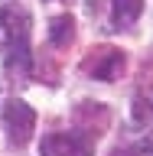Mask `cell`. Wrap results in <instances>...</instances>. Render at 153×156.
<instances>
[{
    "label": "cell",
    "mask_w": 153,
    "mask_h": 156,
    "mask_svg": "<svg viewBox=\"0 0 153 156\" xmlns=\"http://www.w3.org/2000/svg\"><path fill=\"white\" fill-rule=\"evenodd\" d=\"M78 68L85 78H95V81H117L127 68V55L117 46H95L85 52Z\"/></svg>",
    "instance_id": "6da1fadb"
},
{
    "label": "cell",
    "mask_w": 153,
    "mask_h": 156,
    "mask_svg": "<svg viewBox=\"0 0 153 156\" xmlns=\"http://www.w3.org/2000/svg\"><path fill=\"white\" fill-rule=\"evenodd\" d=\"M3 130H7V143L10 150H23V146L33 140V130H36V111L13 98L7 107H3Z\"/></svg>",
    "instance_id": "7a4b0ae2"
},
{
    "label": "cell",
    "mask_w": 153,
    "mask_h": 156,
    "mask_svg": "<svg viewBox=\"0 0 153 156\" xmlns=\"http://www.w3.org/2000/svg\"><path fill=\"white\" fill-rule=\"evenodd\" d=\"M42 156H95V140L78 130H62V133H46L39 143Z\"/></svg>",
    "instance_id": "3957f363"
},
{
    "label": "cell",
    "mask_w": 153,
    "mask_h": 156,
    "mask_svg": "<svg viewBox=\"0 0 153 156\" xmlns=\"http://www.w3.org/2000/svg\"><path fill=\"white\" fill-rule=\"evenodd\" d=\"M72 120H75V130H78V133L98 140V136L107 133V127H111V111H107L101 101H82V104L75 107Z\"/></svg>",
    "instance_id": "277c9868"
},
{
    "label": "cell",
    "mask_w": 153,
    "mask_h": 156,
    "mask_svg": "<svg viewBox=\"0 0 153 156\" xmlns=\"http://www.w3.org/2000/svg\"><path fill=\"white\" fill-rule=\"evenodd\" d=\"M0 23L7 33V49H29V13L23 7H3Z\"/></svg>",
    "instance_id": "5b68a950"
},
{
    "label": "cell",
    "mask_w": 153,
    "mask_h": 156,
    "mask_svg": "<svg viewBox=\"0 0 153 156\" xmlns=\"http://www.w3.org/2000/svg\"><path fill=\"white\" fill-rule=\"evenodd\" d=\"M72 42H75V20H72V13L52 16V20H49V46L65 52Z\"/></svg>",
    "instance_id": "8992f818"
},
{
    "label": "cell",
    "mask_w": 153,
    "mask_h": 156,
    "mask_svg": "<svg viewBox=\"0 0 153 156\" xmlns=\"http://www.w3.org/2000/svg\"><path fill=\"white\" fill-rule=\"evenodd\" d=\"M144 13V0H111V29L134 26Z\"/></svg>",
    "instance_id": "52a82bcc"
},
{
    "label": "cell",
    "mask_w": 153,
    "mask_h": 156,
    "mask_svg": "<svg viewBox=\"0 0 153 156\" xmlns=\"http://www.w3.org/2000/svg\"><path fill=\"white\" fill-rule=\"evenodd\" d=\"M140 98L147 104H153V62H144V68H140Z\"/></svg>",
    "instance_id": "ba28073f"
},
{
    "label": "cell",
    "mask_w": 153,
    "mask_h": 156,
    "mask_svg": "<svg viewBox=\"0 0 153 156\" xmlns=\"http://www.w3.org/2000/svg\"><path fill=\"white\" fill-rule=\"evenodd\" d=\"M150 107H153V104H147L144 98H137V101H134V120H140V124H144L147 114H150Z\"/></svg>",
    "instance_id": "9c48e42d"
},
{
    "label": "cell",
    "mask_w": 153,
    "mask_h": 156,
    "mask_svg": "<svg viewBox=\"0 0 153 156\" xmlns=\"http://www.w3.org/2000/svg\"><path fill=\"white\" fill-rule=\"evenodd\" d=\"M140 153H153V130H147V136L140 140V146H137Z\"/></svg>",
    "instance_id": "30bf717a"
},
{
    "label": "cell",
    "mask_w": 153,
    "mask_h": 156,
    "mask_svg": "<svg viewBox=\"0 0 153 156\" xmlns=\"http://www.w3.org/2000/svg\"><path fill=\"white\" fill-rule=\"evenodd\" d=\"M111 156H140V150H134V146H117Z\"/></svg>",
    "instance_id": "8fae6325"
}]
</instances>
